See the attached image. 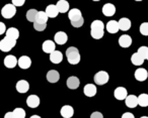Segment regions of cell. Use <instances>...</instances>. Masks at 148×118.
<instances>
[{"mask_svg":"<svg viewBox=\"0 0 148 118\" xmlns=\"http://www.w3.org/2000/svg\"><path fill=\"white\" fill-rule=\"evenodd\" d=\"M68 18L70 19L72 26L74 27H81L84 23V19H83L82 13L78 8H73L69 10L68 12Z\"/></svg>","mask_w":148,"mask_h":118,"instance_id":"obj_1","label":"cell"},{"mask_svg":"<svg viewBox=\"0 0 148 118\" xmlns=\"http://www.w3.org/2000/svg\"><path fill=\"white\" fill-rule=\"evenodd\" d=\"M105 33V24L101 20L92 21L90 25V35L95 39H101Z\"/></svg>","mask_w":148,"mask_h":118,"instance_id":"obj_2","label":"cell"},{"mask_svg":"<svg viewBox=\"0 0 148 118\" xmlns=\"http://www.w3.org/2000/svg\"><path fill=\"white\" fill-rule=\"evenodd\" d=\"M66 57L71 65H77L80 62V54L77 47H70L66 50Z\"/></svg>","mask_w":148,"mask_h":118,"instance_id":"obj_3","label":"cell"},{"mask_svg":"<svg viewBox=\"0 0 148 118\" xmlns=\"http://www.w3.org/2000/svg\"><path fill=\"white\" fill-rule=\"evenodd\" d=\"M16 45V41L10 37H4V39H1L0 41V50L4 53H8L14 47V45Z\"/></svg>","mask_w":148,"mask_h":118,"instance_id":"obj_4","label":"cell"},{"mask_svg":"<svg viewBox=\"0 0 148 118\" xmlns=\"http://www.w3.org/2000/svg\"><path fill=\"white\" fill-rule=\"evenodd\" d=\"M15 13H16V6H14L13 4H6L1 9V15L7 19L12 18Z\"/></svg>","mask_w":148,"mask_h":118,"instance_id":"obj_5","label":"cell"},{"mask_svg":"<svg viewBox=\"0 0 148 118\" xmlns=\"http://www.w3.org/2000/svg\"><path fill=\"white\" fill-rule=\"evenodd\" d=\"M93 80H95V83L97 84V85H105V84H107L108 82H109L110 76L107 72L99 71L95 75Z\"/></svg>","mask_w":148,"mask_h":118,"instance_id":"obj_6","label":"cell"},{"mask_svg":"<svg viewBox=\"0 0 148 118\" xmlns=\"http://www.w3.org/2000/svg\"><path fill=\"white\" fill-rule=\"evenodd\" d=\"M16 65H18V60H16V58L12 55H8L5 57L4 59V66L8 69H12Z\"/></svg>","mask_w":148,"mask_h":118,"instance_id":"obj_7","label":"cell"},{"mask_svg":"<svg viewBox=\"0 0 148 118\" xmlns=\"http://www.w3.org/2000/svg\"><path fill=\"white\" fill-rule=\"evenodd\" d=\"M135 79L139 82H144L146 79L148 78V72L146 69H143V68H140V69H137L135 71Z\"/></svg>","mask_w":148,"mask_h":118,"instance_id":"obj_8","label":"cell"},{"mask_svg":"<svg viewBox=\"0 0 148 118\" xmlns=\"http://www.w3.org/2000/svg\"><path fill=\"white\" fill-rule=\"evenodd\" d=\"M114 95H115V98L117 100H126V98L128 97L127 89L124 87L116 88L115 92H114Z\"/></svg>","mask_w":148,"mask_h":118,"instance_id":"obj_9","label":"cell"},{"mask_svg":"<svg viewBox=\"0 0 148 118\" xmlns=\"http://www.w3.org/2000/svg\"><path fill=\"white\" fill-rule=\"evenodd\" d=\"M15 88H16V91L18 92V93H27L29 90V82L25 81V80H19L16 83Z\"/></svg>","mask_w":148,"mask_h":118,"instance_id":"obj_10","label":"cell"},{"mask_svg":"<svg viewBox=\"0 0 148 118\" xmlns=\"http://www.w3.org/2000/svg\"><path fill=\"white\" fill-rule=\"evenodd\" d=\"M54 41L57 45H65L68 41V35L64 31H58L54 37Z\"/></svg>","mask_w":148,"mask_h":118,"instance_id":"obj_11","label":"cell"},{"mask_svg":"<svg viewBox=\"0 0 148 118\" xmlns=\"http://www.w3.org/2000/svg\"><path fill=\"white\" fill-rule=\"evenodd\" d=\"M60 114L63 118H71L74 114V109L70 105H64L60 110Z\"/></svg>","mask_w":148,"mask_h":118,"instance_id":"obj_12","label":"cell"},{"mask_svg":"<svg viewBox=\"0 0 148 118\" xmlns=\"http://www.w3.org/2000/svg\"><path fill=\"white\" fill-rule=\"evenodd\" d=\"M106 28H107L108 33H117L120 31V26H119V21L116 20H110L109 22L106 25Z\"/></svg>","mask_w":148,"mask_h":118,"instance_id":"obj_13","label":"cell"},{"mask_svg":"<svg viewBox=\"0 0 148 118\" xmlns=\"http://www.w3.org/2000/svg\"><path fill=\"white\" fill-rule=\"evenodd\" d=\"M103 13L105 16H113L116 13V7L112 3H106L103 6Z\"/></svg>","mask_w":148,"mask_h":118,"instance_id":"obj_14","label":"cell"},{"mask_svg":"<svg viewBox=\"0 0 148 118\" xmlns=\"http://www.w3.org/2000/svg\"><path fill=\"white\" fill-rule=\"evenodd\" d=\"M32 65V60L29 57H27V56H23V57H21L18 59V67L21 68V69H29V67H31Z\"/></svg>","mask_w":148,"mask_h":118,"instance_id":"obj_15","label":"cell"},{"mask_svg":"<svg viewBox=\"0 0 148 118\" xmlns=\"http://www.w3.org/2000/svg\"><path fill=\"white\" fill-rule=\"evenodd\" d=\"M56 45H55V41H45L43 43V51L47 54H52L53 52L56 51Z\"/></svg>","mask_w":148,"mask_h":118,"instance_id":"obj_16","label":"cell"},{"mask_svg":"<svg viewBox=\"0 0 148 118\" xmlns=\"http://www.w3.org/2000/svg\"><path fill=\"white\" fill-rule=\"evenodd\" d=\"M97 86L93 84H86L84 86V89H83V92L87 97H93L97 94Z\"/></svg>","mask_w":148,"mask_h":118,"instance_id":"obj_17","label":"cell"},{"mask_svg":"<svg viewBox=\"0 0 148 118\" xmlns=\"http://www.w3.org/2000/svg\"><path fill=\"white\" fill-rule=\"evenodd\" d=\"M119 45L122 47H129L132 45V37L128 35H123L119 37Z\"/></svg>","mask_w":148,"mask_h":118,"instance_id":"obj_18","label":"cell"},{"mask_svg":"<svg viewBox=\"0 0 148 118\" xmlns=\"http://www.w3.org/2000/svg\"><path fill=\"white\" fill-rule=\"evenodd\" d=\"M67 87L69 88V89H77V88L79 87V84H80V82H79V79L77 77H75V76H71V77H69L67 79Z\"/></svg>","mask_w":148,"mask_h":118,"instance_id":"obj_19","label":"cell"},{"mask_svg":"<svg viewBox=\"0 0 148 118\" xmlns=\"http://www.w3.org/2000/svg\"><path fill=\"white\" fill-rule=\"evenodd\" d=\"M27 104L29 108H37L40 105V98L37 95H29L27 99Z\"/></svg>","mask_w":148,"mask_h":118,"instance_id":"obj_20","label":"cell"},{"mask_svg":"<svg viewBox=\"0 0 148 118\" xmlns=\"http://www.w3.org/2000/svg\"><path fill=\"white\" fill-rule=\"evenodd\" d=\"M60 79V74L56 70H51L47 73V80L50 83H57Z\"/></svg>","mask_w":148,"mask_h":118,"instance_id":"obj_21","label":"cell"},{"mask_svg":"<svg viewBox=\"0 0 148 118\" xmlns=\"http://www.w3.org/2000/svg\"><path fill=\"white\" fill-rule=\"evenodd\" d=\"M63 60V55L60 51H55L50 54V61L53 64H60Z\"/></svg>","mask_w":148,"mask_h":118,"instance_id":"obj_22","label":"cell"},{"mask_svg":"<svg viewBox=\"0 0 148 118\" xmlns=\"http://www.w3.org/2000/svg\"><path fill=\"white\" fill-rule=\"evenodd\" d=\"M46 13H47L50 18H55V17L59 14V10H58L56 5L50 4V5H48L47 8H46Z\"/></svg>","mask_w":148,"mask_h":118,"instance_id":"obj_23","label":"cell"},{"mask_svg":"<svg viewBox=\"0 0 148 118\" xmlns=\"http://www.w3.org/2000/svg\"><path fill=\"white\" fill-rule=\"evenodd\" d=\"M125 104L129 108H135L138 105V97L135 95H128L125 100Z\"/></svg>","mask_w":148,"mask_h":118,"instance_id":"obj_24","label":"cell"},{"mask_svg":"<svg viewBox=\"0 0 148 118\" xmlns=\"http://www.w3.org/2000/svg\"><path fill=\"white\" fill-rule=\"evenodd\" d=\"M59 12L65 13V12H69V3L66 0H59L56 4Z\"/></svg>","mask_w":148,"mask_h":118,"instance_id":"obj_25","label":"cell"},{"mask_svg":"<svg viewBox=\"0 0 148 118\" xmlns=\"http://www.w3.org/2000/svg\"><path fill=\"white\" fill-rule=\"evenodd\" d=\"M119 26L121 31H129L130 27H131V20L127 17H122L119 20Z\"/></svg>","mask_w":148,"mask_h":118,"instance_id":"obj_26","label":"cell"},{"mask_svg":"<svg viewBox=\"0 0 148 118\" xmlns=\"http://www.w3.org/2000/svg\"><path fill=\"white\" fill-rule=\"evenodd\" d=\"M6 37L15 39V41H17V39L19 37L18 29L15 28V27H9V28L7 29V31H6Z\"/></svg>","mask_w":148,"mask_h":118,"instance_id":"obj_27","label":"cell"},{"mask_svg":"<svg viewBox=\"0 0 148 118\" xmlns=\"http://www.w3.org/2000/svg\"><path fill=\"white\" fill-rule=\"evenodd\" d=\"M144 60H145V59H144L143 57H141V56H140L138 53L133 54V55H132V57H131L132 64H133V65H135V66H141L142 64L144 63Z\"/></svg>","mask_w":148,"mask_h":118,"instance_id":"obj_28","label":"cell"},{"mask_svg":"<svg viewBox=\"0 0 148 118\" xmlns=\"http://www.w3.org/2000/svg\"><path fill=\"white\" fill-rule=\"evenodd\" d=\"M48 14L46 13V11H39L37 15V19H36V22L42 23V24H47L48 20Z\"/></svg>","mask_w":148,"mask_h":118,"instance_id":"obj_29","label":"cell"},{"mask_svg":"<svg viewBox=\"0 0 148 118\" xmlns=\"http://www.w3.org/2000/svg\"><path fill=\"white\" fill-rule=\"evenodd\" d=\"M138 105L141 107H147L148 106V94H140L138 96Z\"/></svg>","mask_w":148,"mask_h":118,"instance_id":"obj_30","label":"cell"},{"mask_svg":"<svg viewBox=\"0 0 148 118\" xmlns=\"http://www.w3.org/2000/svg\"><path fill=\"white\" fill-rule=\"evenodd\" d=\"M38 13H39V11H38L37 9H29L27 12V19L29 21H31V22L35 23L36 19H37Z\"/></svg>","mask_w":148,"mask_h":118,"instance_id":"obj_31","label":"cell"},{"mask_svg":"<svg viewBox=\"0 0 148 118\" xmlns=\"http://www.w3.org/2000/svg\"><path fill=\"white\" fill-rule=\"evenodd\" d=\"M13 113H14L15 117L16 118H25V111L23 108H15L13 110Z\"/></svg>","mask_w":148,"mask_h":118,"instance_id":"obj_32","label":"cell"},{"mask_svg":"<svg viewBox=\"0 0 148 118\" xmlns=\"http://www.w3.org/2000/svg\"><path fill=\"white\" fill-rule=\"evenodd\" d=\"M140 33L142 35H148V22H143L141 25H140Z\"/></svg>","mask_w":148,"mask_h":118,"instance_id":"obj_33","label":"cell"},{"mask_svg":"<svg viewBox=\"0 0 148 118\" xmlns=\"http://www.w3.org/2000/svg\"><path fill=\"white\" fill-rule=\"evenodd\" d=\"M138 54H139L141 57H143L144 59H146V57H147V54H148V47H140L139 49H138Z\"/></svg>","mask_w":148,"mask_h":118,"instance_id":"obj_34","label":"cell"},{"mask_svg":"<svg viewBox=\"0 0 148 118\" xmlns=\"http://www.w3.org/2000/svg\"><path fill=\"white\" fill-rule=\"evenodd\" d=\"M34 27L37 31H44L47 27V24H42V23H38L35 22L34 23Z\"/></svg>","mask_w":148,"mask_h":118,"instance_id":"obj_35","label":"cell"},{"mask_svg":"<svg viewBox=\"0 0 148 118\" xmlns=\"http://www.w3.org/2000/svg\"><path fill=\"white\" fill-rule=\"evenodd\" d=\"M11 1L14 6H23L25 2V0H11Z\"/></svg>","mask_w":148,"mask_h":118,"instance_id":"obj_36","label":"cell"},{"mask_svg":"<svg viewBox=\"0 0 148 118\" xmlns=\"http://www.w3.org/2000/svg\"><path fill=\"white\" fill-rule=\"evenodd\" d=\"M7 29L6 26L3 22H0V35H3V33H6Z\"/></svg>","mask_w":148,"mask_h":118,"instance_id":"obj_37","label":"cell"},{"mask_svg":"<svg viewBox=\"0 0 148 118\" xmlns=\"http://www.w3.org/2000/svg\"><path fill=\"white\" fill-rule=\"evenodd\" d=\"M90 118H103V115L101 113V112H93L90 115Z\"/></svg>","mask_w":148,"mask_h":118,"instance_id":"obj_38","label":"cell"},{"mask_svg":"<svg viewBox=\"0 0 148 118\" xmlns=\"http://www.w3.org/2000/svg\"><path fill=\"white\" fill-rule=\"evenodd\" d=\"M121 118H135V116H134L131 112H125V113L122 115Z\"/></svg>","mask_w":148,"mask_h":118,"instance_id":"obj_39","label":"cell"},{"mask_svg":"<svg viewBox=\"0 0 148 118\" xmlns=\"http://www.w3.org/2000/svg\"><path fill=\"white\" fill-rule=\"evenodd\" d=\"M4 118H16V117H15L14 113H13V111H12V112H7L4 115Z\"/></svg>","mask_w":148,"mask_h":118,"instance_id":"obj_40","label":"cell"},{"mask_svg":"<svg viewBox=\"0 0 148 118\" xmlns=\"http://www.w3.org/2000/svg\"><path fill=\"white\" fill-rule=\"evenodd\" d=\"M31 118H41L39 115H33V116H31Z\"/></svg>","mask_w":148,"mask_h":118,"instance_id":"obj_41","label":"cell"},{"mask_svg":"<svg viewBox=\"0 0 148 118\" xmlns=\"http://www.w3.org/2000/svg\"><path fill=\"white\" fill-rule=\"evenodd\" d=\"M140 118H148V116H142V117H140Z\"/></svg>","mask_w":148,"mask_h":118,"instance_id":"obj_42","label":"cell"},{"mask_svg":"<svg viewBox=\"0 0 148 118\" xmlns=\"http://www.w3.org/2000/svg\"><path fill=\"white\" fill-rule=\"evenodd\" d=\"M146 60H148V54H147V57H146Z\"/></svg>","mask_w":148,"mask_h":118,"instance_id":"obj_43","label":"cell"},{"mask_svg":"<svg viewBox=\"0 0 148 118\" xmlns=\"http://www.w3.org/2000/svg\"><path fill=\"white\" fill-rule=\"evenodd\" d=\"M135 1H142V0H135Z\"/></svg>","mask_w":148,"mask_h":118,"instance_id":"obj_44","label":"cell"},{"mask_svg":"<svg viewBox=\"0 0 148 118\" xmlns=\"http://www.w3.org/2000/svg\"><path fill=\"white\" fill-rule=\"evenodd\" d=\"M92 1H99V0H92Z\"/></svg>","mask_w":148,"mask_h":118,"instance_id":"obj_45","label":"cell"}]
</instances>
